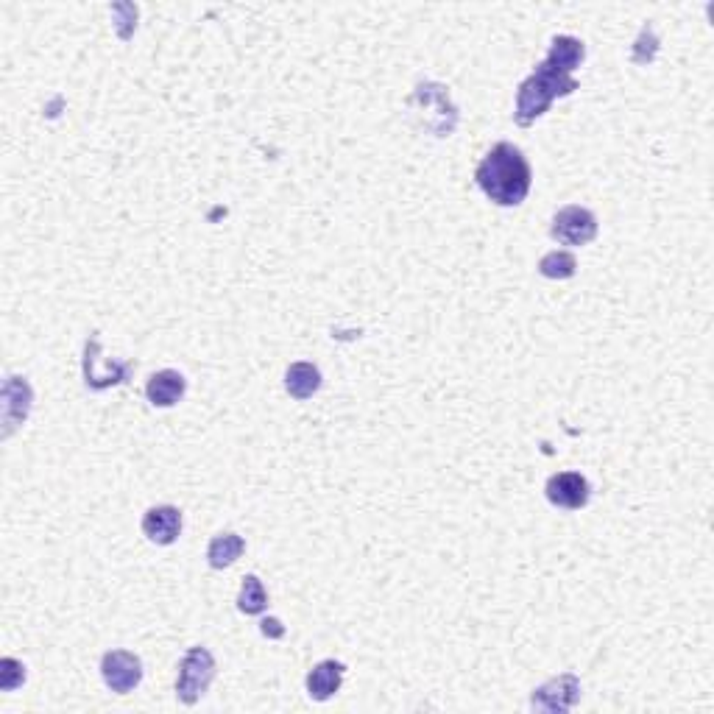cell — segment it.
Masks as SVG:
<instances>
[{"mask_svg":"<svg viewBox=\"0 0 714 714\" xmlns=\"http://www.w3.org/2000/svg\"><path fill=\"white\" fill-rule=\"evenodd\" d=\"M475 179L486 199L494 201L497 207H519L528 199L533 171L519 148L511 143H497L477 165Z\"/></svg>","mask_w":714,"mask_h":714,"instance_id":"6da1fadb","label":"cell"},{"mask_svg":"<svg viewBox=\"0 0 714 714\" xmlns=\"http://www.w3.org/2000/svg\"><path fill=\"white\" fill-rule=\"evenodd\" d=\"M578 90V81L561 73L556 67H550L547 62L536 67V73L519 84V95H516V112L514 118L519 126H530L542 118L544 112L550 109V104L556 98H567Z\"/></svg>","mask_w":714,"mask_h":714,"instance_id":"7a4b0ae2","label":"cell"},{"mask_svg":"<svg viewBox=\"0 0 714 714\" xmlns=\"http://www.w3.org/2000/svg\"><path fill=\"white\" fill-rule=\"evenodd\" d=\"M215 678V659L207 648H190L185 659L179 664V678H176V698L187 706L199 701L201 695L210 689Z\"/></svg>","mask_w":714,"mask_h":714,"instance_id":"3957f363","label":"cell"},{"mask_svg":"<svg viewBox=\"0 0 714 714\" xmlns=\"http://www.w3.org/2000/svg\"><path fill=\"white\" fill-rule=\"evenodd\" d=\"M550 235L564 243V246H586L597 238V218L595 212L586 207H564L553 218Z\"/></svg>","mask_w":714,"mask_h":714,"instance_id":"277c9868","label":"cell"},{"mask_svg":"<svg viewBox=\"0 0 714 714\" xmlns=\"http://www.w3.org/2000/svg\"><path fill=\"white\" fill-rule=\"evenodd\" d=\"M101 675H104L106 687L118 695L132 692L140 681H143V662L129 653V650H112L106 653L104 662H101Z\"/></svg>","mask_w":714,"mask_h":714,"instance_id":"5b68a950","label":"cell"},{"mask_svg":"<svg viewBox=\"0 0 714 714\" xmlns=\"http://www.w3.org/2000/svg\"><path fill=\"white\" fill-rule=\"evenodd\" d=\"M581 698V681L572 673H564L547 681L544 687H539L533 692V709L539 712H569Z\"/></svg>","mask_w":714,"mask_h":714,"instance_id":"8992f818","label":"cell"},{"mask_svg":"<svg viewBox=\"0 0 714 714\" xmlns=\"http://www.w3.org/2000/svg\"><path fill=\"white\" fill-rule=\"evenodd\" d=\"M592 497V486L581 472H558L547 480V500L567 511H581Z\"/></svg>","mask_w":714,"mask_h":714,"instance_id":"52a82bcc","label":"cell"},{"mask_svg":"<svg viewBox=\"0 0 714 714\" xmlns=\"http://www.w3.org/2000/svg\"><path fill=\"white\" fill-rule=\"evenodd\" d=\"M31 385L23 377H9L6 388H3V436H12L14 427L28 419V410H31Z\"/></svg>","mask_w":714,"mask_h":714,"instance_id":"ba28073f","label":"cell"},{"mask_svg":"<svg viewBox=\"0 0 714 714\" xmlns=\"http://www.w3.org/2000/svg\"><path fill=\"white\" fill-rule=\"evenodd\" d=\"M143 533H146L148 542L162 544V547L176 542L179 533H182V514H179V508H173V505H157V508L146 511V516H143Z\"/></svg>","mask_w":714,"mask_h":714,"instance_id":"9c48e42d","label":"cell"},{"mask_svg":"<svg viewBox=\"0 0 714 714\" xmlns=\"http://www.w3.org/2000/svg\"><path fill=\"white\" fill-rule=\"evenodd\" d=\"M185 388V377H182L179 371L165 369L157 371V374L148 380L146 397L154 408H171V405H176L179 399L185 397Z\"/></svg>","mask_w":714,"mask_h":714,"instance_id":"30bf717a","label":"cell"},{"mask_svg":"<svg viewBox=\"0 0 714 714\" xmlns=\"http://www.w3.org/2000/svg\"><path fill=\"white\" fill-rule=\"evenodd\" d=\"M346 667L335 659H327L313 667V673L307 675V692L313 701H330L332 695L344 684Z\"/></svg>","mask_w":714,"mask_h":714,"instance_id":"8fae6325","label":"cell"},{"mask_svg":"<svg viewBox=\"0 0 714 714\" xmlns=\"http://www.w3.org/2000/svg\"><path fill=\"white\" fill-rule=\"evenodd\" d=\"M583 56H586V48H583L581 40H575V37H556L544 62L550 67H556V70H561V73L572 76V73L581 67Z\"/></svg>","mask_w":714,"mask_h":714,"instance_id":"7c38bea8","label":"cell"},{"mask_svg":"<svg viewBox=\"0 0 714 714\" xmlns=\"http://www.w3.org/2000/svg\"><path fill=\"white\" fill-rule=\"evenodd\" d=\"M285 388L293 399H310L321 388V371L313 363H293L285 374Z\"/></svg>","mask_w":714,"mask_h":714,"instance_id":"4fadbf2b","label":"cell"},{"mask_svg":"<svg viewBox=\"0 0 714 714\" xmlns=\"http://www.w3.org/2000/svg\"><path fill=\"white\" fill-rule=\"evenodd\" d=\"M243 550H246V542L240 539L238 533H218L210 542L207 561H210L212 569H226L243 556Z\"/></svg>","mask_w":714,"mask_h":714,"instance_id":"5bb4252c","label":"cell"},{"mask_svg":"<svg viewBox=\"0 0 714 714\" xmlns=\"http://www.w3.org/2000/svg\"><path fill=\"white\" fill-rule=\"evenodd\" d=\"M265 606H268V595H265L263 581L257 575H246L243 586H240L238 609L243 614H263Z\"/></svg>","mask_w":714,"mask_h":714,"instance_id":"9a60e30c","label":"cell"},{"mask_svg":"<svg viewBox=\"0 0 714 714\" xmlns=\"http://www.w3.org/2000/svg\"><path fill=\"white\" fill-rule=\"evenodd\" d=\"M575 268H578V263L569 252H550L542 257L539 274L547 279H569L575 274Z\"/></svg>","mask_w":714,"mask_h":714,"instance_id":"2e32d148","label":"cell"},{"mask_svg":"<svg viewBox=\"0 0 714 714\" xmlns=\"http://www.w3.org/2000/svg\"><path fill=\"white\" fill-rule=\"evenodd\" d=\"M23 681H26V667H23V664L14 662V659H3V662H0V687L6 689V692L20 687Z\"/></svg>","mask_w":714,"mask_h":714,"instance_id":"e0dca14e","label":"cell"},{"mask_svg":"<svg viewBox=\"0 0 714 714\" xmlns=\"http://www.w3.org/2000/svg\"><path fill=\"white\" fill-rule=\"evenodd\" d=\"M263 634H265V636H274V639H279V636L285 634V628H282V622L274 620V617H271V620H263Z\"/></svg>","mask_w":714,"mask_h":714,"instance_id":"ac0fdd59","label":"cell"}]
</instances>
